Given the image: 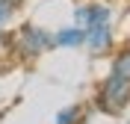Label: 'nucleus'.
<instances>
[{"label": "nucleus", "instance_id": "7", "mask_svg": "<svg viewBox=\"0 0 130 124\" xmlns=\"http://www.w3.org/2000/svg\"><path fill=\"white\" fill-rule=\"evenodd\" d=\"M121 124H130V118H124V121H121Z\"/></svg>", "mask_w": 130, "mask_h": 124}, {"label": "nucleus", "instance_id": "3", "mask_svg": "<svg viewBox=\"0 0 130 124\" xmlns=\"http://www.w3.org/2000/svg\"><path fill=\"white\" fill-rule=\"evenodd\" d=\"M9 47H12V53L18 59L32 62V59L53 50V39H50V30H44L39 24H21L9 39Z\"/></svg>", "mask_w": 130, "mask_h": 124}, {"label": "nucleus", "instance_id": "5", "mask_svg": "<svg viewBox=\"0 0 130 124\" xmlns=\"http://www.w3.org/2000/svg\"><path fill=\"white\" fill-rule=\"evenodd\" d=\"M53 124H86V107H80V103L62 107L53 118Z\"/></svg>", "mask_w": 130, "mask_h": 124}, {"label": "nucleus", "instance_id": "1", "mask_svg": "<svg viewBox=\"0 0 130 124\" xmlns=\"http://www.w3.org/2000/svg\"><path fill=\"white\" fill-rule=\"evenodd\" d=\"M130 107V47L115 50L106 68V77L95 89V109L104 115H124Z\"/></svg>", "mask_w": 130, "mask_h": 124}, {"label": "nucleus", "instance_id": "4", "mask_svg": "<svg viewBox=\"0 0 130 124\" xmlns=\"http://www.w3.org/2000/svg\"><path fill=\"white\" fill-rule=\"evenodd\" d=\"M50 39H53V50H77V47H83V30L77 24H65L59 30H53Z\"/></svg>", "mask_w": 130, "mask_h": 124}, {"label": "nucleus", "instance_id": "2", "mask_svg": "<svg viewBox=\"0 0 130 124\" xmlns=\"http://www.w3.org/2000/svg\"><path fill=\"white\" fill-rule=\"evenodd\" d=\"M74 24L83 30V47L89 56H109L115 50L112 9L106 3H80L74 9Z\"/></svg>", "mask_w": 130, "mask_h": 124}, {"label": "nucleus", "instance_id": "6", "mask_svg": "<svg viewBox=\"0 0 130 124\" xmlns=\"http://www.w3.org/2000/svg\"><path fill=\"white\" fill-rule=\"evenodd\" d=\"M15 18H18L15 0H0V33H6L9 27L15 24Z\"/></svg>", "mask_w": 130, "mask_h": 124}]
</instances>
